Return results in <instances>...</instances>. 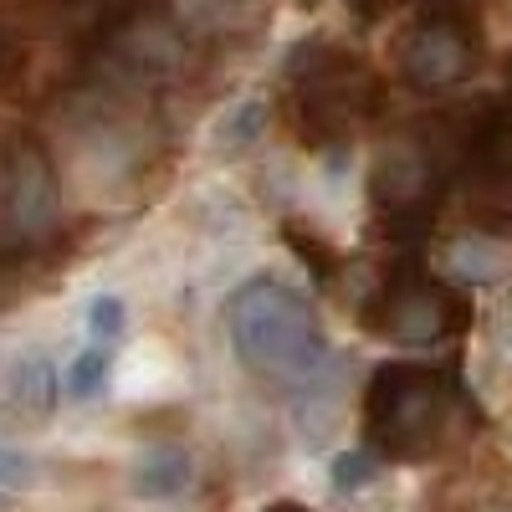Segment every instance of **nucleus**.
Masks as SVG:
<instances>
[{
  "label": "nucleus",
  "mask_w": 512,
  "mask_h": 512,
  "mask_svg": "<svg viewBox=\"0 0 512 512\" xmlns=\"http://www.w3.org/2000/svg\"><path fill=\"white\" fill-rule=\"evenodd\" d=\"M226 328L236 359L277 384H303L328 359V338L313 303L277 277H251L226 303Z\"/></svg>",
  "instance_id": "obj_1"
},
{
  "label": "nucleus",
  "mask_w": 512,
  "mask_h": 512,
  "mask_svg": "<svg viewBox=\"0 0 512 512\" xmlns=\"http://www.w3.org/2000/svg\"><path fill=\"white\" fill-rule=\"evenodd\" d=\"M461 400V384L451 369L390 359L369 374L364 390V436L369 451L384 461H420L431 456L451 425V410Z\"/></svg>",
  "instance_id": "obj_2"
},
{
  "label": "nucleus",
  "mask_w": 512,
  "mask_h": 512,
  "mask_svg": "<svg viewBox=\"0 0 512 512\" xmlns=\"http://www.w3.org/2000/svg\"><path fill=\"white\" fill-rule=\"evenodd\" d=\"M287 93V123L308 149L344 144L384 103L379 77L354 52H338L318 36L287 52Z\"/></svg>",
  "instance_id": "obj_3"
},
{
  "label": "nucleus",
  "mask_w": 512,
  "mask_h": 512,
  "mask_svg": "<svg viewBox=\"0 0 512 512\" xmlns=\"http://www.w3.org/2000/svg\"><path fill=\"white\" fill-rule=\"evenodd\" d=\"M364 328L390 338V344H405V349H431V344H446V338H461L472 328V303L451 282L400 262L384 272L379 292L369 297Z\"/></svg>",
  "instance_id": "obj_4"
},
{
  "label": "nucleus",
  "mask_w": 512,
  "mask_h": 512,
  "mask_svg": "<svg viewBox=\"0 0 512 512\" xmlns=\"http://www.w3.org/2000/svg\"><path fill=\"white\" fill-rule=\"evenodd\" d=\"M441 195H446V164L436 159L431 144L400 139L379 154L374 175H369V205L379 216V231L400 246L425 241Z\"/></svg>",
  "instance_id": "obj_5"
},
{
  "label": "nucleus",
  "mask_w": 512,
  "mask_h": 512,
  "mask_svg": "<svg viewBox=\"0 0 512 512\" xmlns=\"http://www.w3.org/2000/svg\"><path fill=\"white\" fill-rule=\"evenodd\" d=\"M482 52V31L472 16H441V11H425L420 21H410L395 36V72L420 93H441L456 88V82L477 67Z\"/></svg>",
  "instance_id": "obj_6"
},
{
  "label": "nucleus",
  "mask_w": 512,
  "mask_h": 512,
  "mask_svg": "<svg viewBox=\"0 0 512 512\" xmlns=\"http://www.w3.org/2000/svg\"><path fill=\"white\" fill-rule=\"evenodd\" d=\"M0 205H6V226L21 246L41 241L52 226H57V205H62V190H57V169L47 159L36 139H16L11 154H6V175H0Z\"/></svg>",
  "instance_id": "obj_7"
},
{
  "label": "nucleus",
  "mask_w": 512,
  "mask_h": 512,
  "mask_svg": "<svg viewBox=\"0 0 512 512\" xmlns=\"http://www.w3.org/2000/svg\"><path fill=\"white\" fill-rule=\"evenodd\" d=\"M57 410V369L41 349L16 354L6 369H0V425L11 431H26V425H41Z\"/></svg>",
  "instance_id": "obj_8"
},
{
  "label": "nucleus",
  "mask_w": 512,
  "mask_h": 512,
  "mask_svg": "<svg viewBox=\"0 0 512 512\" xmlns=\"http://www.w3.org/2000/svg\"><path fill=\"white\" fill-rule=\"evenodd\" d=\"M456 149H461L466 164H472L477 185L512 190V103H497V108L472 113V123L461 128Z\"/></svg>",
  "instance_id": "obj_9"
},
{
  "label": "nucleus",
  "mask_w": 512,
  "mask_h": 512,
  "mask_svg": "<svg viewBox=\"0 0 512 512\" xmlns=\"http://www.w3.org/2000/svg\"><path fill=\"white\" fill-rule=\"evenodd\" d=\"M190 482H195V461H190V451H180V446H149V451L134 461V472H128V487H134L139 497H149V502L180 497Z\"/></svg>",
  "instance_id": "obj_10"
},
{
  "label": "nucleus",
  "mask_w": 512,
  "mask_h": 512,
  "mask_svg": "<svg viewBox=\"0 0 512 512\" xmlns=\"http://www.w3.org/2000/svg\"><path fill=\"white\" fill-rule=\"evenodd\" d=\"M282 246L308 267V277H313L318 287H328V282L338 277V251H333L318 231H308L303 221H287V226H282Z\"/></svg>",
  "instance_id": "obj_11"
},
{
  "label": "nucleus",
  "mask_w": 512,
  "mask_h": 512,
  "mask_svg": "<svg viewBox=\"0 0 512 512\" xmlns=\"http://www.w3.org/2000/svg\"><path fill=\"white\" fill-rule=\"evenodd\" d=\"M108 374H113V354H108L103 344L82 349V354L72 359V369H67V395H72V400H98V395L108 390Z\"/></svg>",
  "instance_id": "obj_12"
},
{
  "label": "nucleus",
  "mask_w": 512,
  "mask_h": 512,
  "mask_svg": "<svg viewBox=\"0 0 512 512\" xmlns=\"http://www.w3.org/2000/svg\"><path fill=\"white\" fill-rule=\"evenodd\" d=\"M82 323H88V333H93V344H113V338H123V328H128V303L123 297H113V292H98L93 303H88V313H82Z\"/></svg>",
  "instance_id": "obj_13"
},
{
  "label": "nucleus",
  "mask_w": 512,
  "mask_h": 512,
  "mask_svg": "<svg viewBox=\"0 0 512 512\" xmlns=\"http://www.w3.org/2000/svg\"><path fill=\"white\" fill-rule=\"evenodd\" d=\"M374 472H379V456H374V451H344V456H333V487H338V492L369 487Z\"/></svg>",
  "instance_id": "obj_14"
},
{
  "label": "nucleus",
  "mask_w": 512,
  "mask_h": 512,
  "mask_svg": "<svg viewBox=\"0 0 512 512\" xmlns=\"http://www.w3.org/2000/svg\"><path fill=\"white\" fill-rule=\"evenodd\" d=\"M36 482V461L16 446H0V497L6 492H26Z\"/></svg>",
  "instance_id": "obj_15"
},
{
  "label": "nucleus",
  "mask_w": 512,
  "mask_h": 512,
  "mask_svg": "<svg viewBox=\"0 0 512 512\" xmlns=\"http://www.w3.org/2000/svg\"><path fill=\"white\" fill-rule=\"evenodd\" d=\"M262 512H313V507H303V502H287V497H282V502H267Z\"/></svg>",
  "instance_id": "obj_16"
},
{
  "label": "nucleus",
  "mask_w": 512,
  "mask_h": 512,
  "mask_svg": "<svg viewBox=\"0 0 512 512\" xmlns=\"http://www.w3.org/2000/svg\"><path fill=\"white\" fill-rule=\"evenodd\" d=\"M487 512H502V507H487Z\"/></svg>",
  "instance_id": "obj_17"
}]
</instances>
